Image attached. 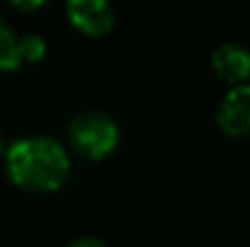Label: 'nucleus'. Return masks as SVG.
<instances>
[{
    "instance_id": "1",
    "label": "nucleus",
    "mask_w": 250,
    "mask_h": 247,
    "mask_svg": "<svg viewBox=\"0 0 250 247\" xmlns=\"http://www.w3.org/2000/svg\"><path fill=\"white\" fill-rule=\"evenodd\" d=\"M5 167L15 184L32 191H51L68 177L71 158L51 136H22L5 151Z\"/></svg>"
},
{
    "instance_id": "2",
    "label": "nucleus",
    "mask_w": 250,
    "mask_h": 247,
    "mask_svg": "<svg viewBox=\"0 0 250 247\" xmlns=\"http://www.w3.org/2000/svg\"><path fill=\"white\" fill-rule=\"evenodd\" d=\"M68 136L78 153L87 158H104L119 143V126L107 112L87 109L73 116L68 126Z\"/></svg>"
},
{
    "instance_id": "3",
    "label": "nucleus",
    "mask_w": 250,
    "mask_h": 247,
    "mask_svg": "<svg viewBox=\"0 0 250 247\" xmlns=\"http://www.w3.org/2000/svg\"><path fill=\"white\" fill-rule=\"evenodd\" d=\"M216 119H219V126L231 133V136H248L250 133V85H233L219 109H216Z\"/></svg>"
},
{
    "instance_id": "4",
    "label": "nucleus",
    "mask_w": 250,
    "mask_h": 247,
    "mask_svg": "<svg viewBox=\"0 0 250 247\" xmlns=\"http://www.w3.org/2000/svg\"><path fill=\"white\" fill-rule=\"evenodd\" d=\"M211 68L219 78L243 85L250 76V49L236 41H224L211 51Z\"/></svg>"
},
{
    "instance_id": "5",
    "label": "nucleus",
    "mask_w": 250,
    "mask_h": 247,
    "mask_svg": "<svg viewBox=\"0 0 250 247\" xmlns=\"http://www.w3.org/2000/svg\"><path fill=\"white\" fill-rule=\"evenodd\" d=\"M66 10L71 22L85 34H104L114 24V10L104 0H71Z\"/></svg>"
},
{
    "instance_id": "6",
    "label": "nucleus",
    "mask_w": 250,
    "mask_h": 247,
    "mask_svg": "<svg viewBox=\"0 0 250 247\" xmlns=\"http://www.w3.org/2000/svg\"><path fill=\"white\" fill-rule=\"evenodd\" d=\"M20 39L22 37L15 32V27L0 15V71H12L20 63H24Z\"/></svg>"
},
{
    "instance_id": "7",
    "label": "nucleus",
    "mask_w": 250,
    "mask_h": 247,
    "mask_svg": "<svg viewBox=\"0 0 250 247\" xmlns=\"http://www.w3.org/2000/svg\"><path fill=\"white\" fill-rule=\"evenodd\" d=\"M20 44H22V61H39L46 54V44L39 34H24Z\"/></svg>"
},
{
    "instance_id": "8",
    "label": "nucleus",
    "mask_w": 250,
    "mask_h": 247,
    "mask_svg": "<svg viewBox=\"0 0 250 247\" xmlns=\"http://www.w3.org/2000/svg\"><path fill=\"white\" fill-rule=\"evenodd\" d=\"M66 247H107L100 238H92V235H81L76 240H71Z\"/></svg>"
},
{
    "instance_id": "9",
    "label": "nucleus",
    "mask_w": 250,
    "mask_h": 247,
    "mask_svg": "<svg viewBox=\"0 0 250 247\" xmlns=\"http://www.w3.org/2000/svg\"><path fill=\"white\" fill-rule=\"evenodd\" d=\"M17 7H27V10H32V7H42V2H15Z\"/></svg>"
},
{
    "instance_id": "10",
    "label": "nucleus",
    "mask_w": 250,
    "mask_h": 247,
    "mask_svg": "<svg viewBox=\"0 0 250 247\" xmlns=\"http://www.w3.org/2000/svg\"><path fill=\"white\" fill-rule=\"evenodd\" d=\"M2 148H5V146H2V133H0V155H2Z\"/></svg>"
}]
</instances>
